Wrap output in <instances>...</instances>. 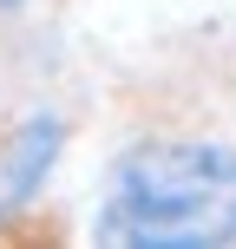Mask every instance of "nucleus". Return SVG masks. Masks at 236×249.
<instances>
[{
    "instance_id": "1",
    "label": "nucleus",
    "mask_w": 236,
    "mask_h": 249,
    "mask_svg": "<svg viewBox=\"0 0 236 249\" xmlns=\"http://www.w3.org/2000/svg\"><path fill=\"white\" fill-rule=\"evenodd\" d=\"M105 249H223L236 243V144L158 138L125 151L92 210Z\"/></svg>"
},
{
    "instance_id": "2",
    "label": "nucleus",
    "mask_w": 236,
    "mask_h": 249,
    "mask_svg": "<svg viewBox=\"0 0 236 249\" xmlns=\"http://www.w3.org/2000/svg\"><path fill=\"white\" fill-rule=\"evenodd\" d=\"M66 144V124L53 112H26L20 131L7 138V164H0V216L7 210H26L39 197V184L53 177V158Z\"/></svg>"
},
{
    "instance_id": "3",
    "label": "nucleus",
    "mask_w": 236,
    "mask_h": 249,
    "mask_svg": "<svg viewBox=\"0 0 236 249\" xmlns=\"http://www.w3.org/2000/svg\"><path fill=\"white\" fill-rule=\"evenodd\" d=\"M13 7H26V0H0V13H13Z\"/></svg>"
}]
</instances>
